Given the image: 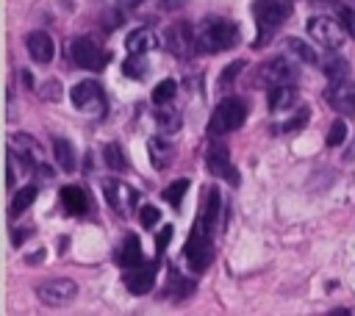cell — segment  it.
<instances>
[{
  "instance_id": "cell-1",
  "label": "cell",
  "mask_w": 355,
  "mask_h": 316,
  "mask_svg": "<svg viewBox=\"0 0 355 316\" xmlns=\"http://www.w3.org/2000/svg\"><path fill=\"white\" fill-rule=\"evenodd\" d=\"M239 44V28L225 17H205L197 25V50L200 53H222Z\"/></svg>"
},
{
  "instance_id": "cell-2",
  "label": "cell",
  "mask_w": 355,
  "mask_h": 316,
  "mask_svg": "<svg viewBox=\"0 0 355 316\" xmlns=\"http://www.w3.org/2000/svg\"><path fill=\"white\" fill-rule=\"evenodd\" d=\"M211 233H214V227L200 216L194 222L191 233H189L186 247H183V258H186L189 269L197 272V274L205 272L208 263H211V258H214V238H211Z\"/></svg>"
},
{
  "instance_id": "cell-3",
  "label": "cell",
  "mask_w": 355,
  "mask_h": 316,
  "mask_svg": "<svg viewBox=\"0 0 355 316\" xmlns=\"http://www.w3.org/2000/svg\"><path fill=\"white\" fill-rule=\"evenodd\" d=\"M252 14H255V25H258L255 47H263V44L275 36V30L286 22V17H288V3H286V0H255Z\"/></svg>"
},
{
  "instance_id": "cell-4",
  "label": "cell",
  "mask_w": 355,
  "mask_h": 316,
  "mask_svg": "<svg viewBox=\"0 0 355 316\" xmlns=\"http://www.w3.org/2000/svg\"><path fill=\"white\" fill-rule=\"evenodd\" d=\"M244 119H247V103L239 100V97H225V100L211 111L208 133H211V136H225V133L236 130L239 125H244Z\"/></svg>"
},
{
  "instance_id": "cell-5",
  "label": "cell",
  "mask_w": 355,
  "mask_h": 316,
  "mask_svg": "<svg viewBox=\"0 0 355 316\" xmlns=\"http://www.w3.org/2000/svg\"><path fill=\"white\" fill-rule=\"evenodd\" d=\"M69 55H72V61H75L80 69H92V72L103 69L105 61H108V53H105L94 39H89V36H78V39H72V44H69Z\"/></svg>"
},
{
  "instance_id": "cell-6",
  "label": "cell",
  "mask_w": 355,
  "mask_h": 316,
  "mask_svg": "<svg viewBox=\"0 0 355 316\" xmlns=\"http://www.w3.org/2000/svg\"><path fill=\"white\" fill-rule=\"evenodd\" d=\"M69 100L78 111H86V114H103L105 111V94H103V86L97 80H83V83L72 86Z\"/></svg>"
},
{
  "instance_id": "cell-7",
  "label": "cell",
  "mask_w": 355,
  "mask_h": 316,
  "mask_svg": "<svg viewBox=\"0 0 355 316\" xmlns=\"http://www.w3.org/2000/svg\"><path fill=\"white\" fill-rule=\"evenodd\" d=\"M78 294V286L75 280L69 277H53V280H44L39 288H36V297L50 305V308H61V305H69Z\"/></svg>"
},
{
  "instance_id": "cell-8",
  "label": "cell",
  "mask_w": 355,
  "mask_h": 316,
  "mask_svg": "<svg viewBox=\"0 0 355 316\" xmlns=\"http://www.w3.org/2000/svg\"><path fill=\"white\" fill-rule=\"evenodd\" d=\"M166 47L172 55L178 58H191L197 50V28H191L189 22H175L166 30Z\"/></svg>"
},
{
  "instance_id": "cell-9",
  "label": "cell",
  "mask_w": 355,
  "mask_h": 316,
  "mask_svg": "<svg viewBox=\"0 0 355 316\" xmlns=\"http://www.w3.org/2000/svg\"><path fill=\"white\" fill-rule=\"evenodd\" d=\"M308 36H313L322 47H330V50H336V47H341V42H344V25L341 22H336V19H330V17H313V19H308Z\"/></svg>"
},
{
  "instance_id": "cell-10",
  "label": "cell",
  "mask_w": 355,
  "mask_h": 316,
  "mask_svg": "<svg viewBox=\"0 0 355 316\" xmlns=\"http://www.w3.org/2000/svg\"><path fill=\"white\" fill-rule=\"evenodd\" d=\"M103 191H105V200L111 205V211H116L119 216H130L136 202H139V194L136 188H130L128 183L122 180H105L103 183Z\"/></svg>"
},
{
  "instance_id": "cell-11",
  "label": "cell",
  "mask_w": 355,
  "mask_h": 316,
  "mask_svg": "<svg viewBox=\"0 0 355 316\" xmlns=\"http://www.w3.org/2000/svg\"><path fill=\"white\" fill-rule=\"evenodd\" d=\"M297 75H300V69H297V64L291 61V55H288V58L277 55V58H272V61H266V64L261 67L258 80H261V83H269V86H283V83H291Z\"/></svg>"
},
{
  "instance_id": "cell-12",
  "label": "cell",
  "mask_w": 355,
  "mask_h": 316,
  "mask_svg": "<svg viewBox=\"0 0 355 316\" xmlns=\"http://www.w3.org/2000/svg\"><path fill=\"white\" fill-rule=\"evenodd\" d=\"M205 166H208L211 175L225 177V180H230V183H239V175H236V169H233V161H230V152H227L225 144L211 141V144L205 147Z\"/></svg>"
},
{
  "instance_id": "cell-13",
  "label": "cell",
  "mask_w": 355,
  "mask_h": 316,
  "mask_svg": "<svg viewBox=\"0 0 355 316\" xmlns=\"http://www.w3.org/2000/svg\"><path fill=\"white\" fill-rule=\"evenodd\" d=\"M324 97H327L330 108H336L338 114H355V80H349V78L330 80Z\"/></svg>"
},
{
  "instance_id": "cell-14",
  "label": "cell",
  "mask_w": 355,
  "mask_h": 316,
  "mask_svg": "<svg viewBox=\"0 0 355 316\" xmlns=\"http://www.w3.org/2000/svg\"><path fill=\"white\" fill-rule=\"evenodd\" d=\"M155 272H158V258L150 261V263H136L125 272V288L130 294H147L153 286H155Z\"/></svg>"
},
{
  "instance_id": "cell-15",
  "label": "cell",
  "mask_w": 355,
  "mask_h": 316,
  "mask_svg": "<svg viewBox=\"0 0 355 316\" xmlns=\"http://www.w3.org/2000/svg\"><path fill=\"white\" fill-rule=\"evenodd\" d=\"M25 47H28V53H31V58L36 61V64H50L53 61V39L44 33V30H33V33H28V39H25Z\"/></svg>"
},
{
  "instance_id": "cell-16",
  "label": "cell",
  "mask_w": 355,
  "mask_h": 316,
  "mask_svg": "<svg viewBox=\"0 0 355 316\" xmlns=\"http://www.w3.org/2000/svg\"><path fill=\"white\" fill-rule=\"evenodd\" d=\"M125 47L128 53H150L158 47V36L153 28H136L130 36H125Z\"/></svg>"
},
{
  "instance_id": "cell-17",
  "label": "cell",
  "mask_w": 355,
  "mask_h": 316,
  "mask_svg": "<svg viewBox=\"0 0 355 316\" xmlns=\"http://www.w3.org/2000/svg\"><path fill=\"white\" fill-rule=\"evenodd\" d=\"M61 202H64L67 213H72V216H80L89 208V197L80 186H64L61 188Z\"/></svg>"
},
{
  "instance_id": "cell-18",
  "label": "cell",
  "mask_w": 355,
  "mask_h": 316,
  "mask_svg": "<svg viewBox=\"0 0 355 316\" xmlns=\"http://www.w3.org/2000/svg\"><path fill=\"white\" fill-rule=\"evenodd\" d=\"M116 263L125 266V269L141 263V241H139V236H133V233L125 236V241H122L119 249H116Z\"/></svg>"
},
{
  "instance_id": "cell-19",
  "label": "cell",
  "mask_w": 355,
  "mask_h": 316,
  "mask_svg": "<svg viewBox=\"0 0 355 316\" xmlns=\"http://www.w3.org/2000/svg\"><path fill=\"white\" fill-rule=\"evenodd\" d=\"M297 103V89L291 83H283V86H272L269 91V105L272 111H283V108H291Z\"/></svg>"
},
{
  "instance_id": "cell-20",
  "label": "cell",
  "mask_w": 355,
  "mask_h": 316,
  "mask_svg": "<svg viewBox=\"0 0 355 316\" xmlns=\"http://www.w3.org/2000/svg\"><path fill=\"white\" fill-rule=\"evenodd\" d=\"M214 230H216V225H219V216H222V194L216 191V188H208V200H205V208H202V213H200Z\"/></svg>"
},
{
  "instance_id": "cell-21",
  "label": "cell",
  "mask_w": 355,
  "mask_h": 316,
  "mask_svg": "<svg viewBox=\"0 0 355 316\" xmlns=\"http://www.w3.org/2000/svg\"><path fill=\"white\" fill-rule=\"evenodd\" d=\"M53 152H55V161H58V166L61 169H67V172H72L75 169V150H72V144L67 141V139H53Z\"/></svg>"
},
{
  "instance_id": "cell-22",
  "label": "cell",
  "mask_w": 355,
  "mask_h": 316,
  "mask_svg": "<svg viewBox=\"0 0 355 316\" xmlns=\"http://www.w3.org/2000/svg\"><path fill=\"white\" fill-rule=\"evenodd\" d=\"M36 200V186H22L17 194H14V200H11V219H17L22 211H28V205Z\"/></svg>"
},
{
  "instance_id": "cell-23",
  "label": "cell",
  "mask_w": 355,
  "mask_h": 316,
  "mask_svg": "<svg viewBox=\"0 0 355 316\" xmlns=\"http://www.w3.org/2000/svg\"><path fill=\"white\" fill-rule=\"evenodd\" d=\"M150 161L155 164V166H166L169 164V158H172V147L166 144V141H161V139H150Z\"/></svg>"
},
{
  "instance_id": "cell-24",
  "label": "cell",
  "mask_w": 355,
  "mask_h": 316,
  "mask_svg": "<svg viewBox=\"0 0 355 316\" xmlns=\"http://www.w3.org/2000/svg\"><path fill=\"white\" fill-rule=\"evenodd\" d=\"M105 164H108V169H114V172H125L128 169V158H125V152H122V147L114 141V144H105Z\"/></svg>"
},
{
  "instance_id": "cell-25",
  "label": "cell",
  "mask_w": 355,
  "mask_h": 316,
  "mask_svg": "<svg viewBox=\"0 0 355 316\" xmlns=\"http://www.w3.org/2000/svg\"><path fill=\"white\" fill-rule=\"evenodd\" d=\"M175 94H178V83H175L172 78H166V80H161V83L153 89V103H155V105L172 103V100H175Z\"/></svg>"
},
{
  "instance_id": "cell-26",
  "label": "cell",
  "mask_w": 355,
  "mask_h": 316,
  "mask_svg": "<svg viewBox=\"0 0 355 316\" xmlns=\"http://www.w3.org/2000/svg\"><path fill=\"white\" fill-rule=\"evenodd\" d=\"M286 50H288L294 58L305 61V64H316V61H319V58H316V53H313L305 42H300V39H288V42H286Z\"/></svg>"
},
{
  "instance_id": "cell-27",
  "label": "cell",
  "mask_w": 355,
  "mask_h": 316,
  "mask_svg": "<svg viewBox=\"0 0 355 316\" xmlns=\"http://www.w3.org/2000/svg\"><path fill=\"white\" fill-rule=\"evenodd\" d=\"M122 72L128 78H141L147 72V61L141 58V53H130V58H125V64H122Z\"/></svg>"
},
{
  "instance_id": "cell-28",
  "label": "cell",
  "mask_w": 355,
  "mask_h": 316,
  "mask_svg": "<svg viewBox=\"0 0 355 316\" xmlns=\"http://www.w3.org/2000/svg\"><path fill=\"white\" fill-rule=\"evenodd\" d=\"M186 188H189V180L186 177H180V180H175V183H169L166 188H164V200L169 202V205H180V200H183V194H186Z\"/></svg>"
},
{
  "instance_id": "cell-29",
  "label": "cell",
  "mask_w": 355,
  "mask_h": 316,
  "mask_svg": "<svg viewBox=\"0 0 355 316\" xmlns=\"http://www.w3.org/2000/svg\"><path fill=\"white\" fill-rule=\"evenodd\" d=\"M347 69H349V64H347L344 58H330V61L324 64V72H327L330 80H336V78H347Z\"/></svg>"
},
{
  "instance_id": "cell-30",
  "label": "cell",
  "mask_w": 355,
  "mask_h": 316,
  "mask_svg": "<svg viewBox=\"0 0 355 316\" xmlns=\"http://www.w3.org/2000/svg\"><path fill=\"white\" fill-rule=\"evenodd\" d=\"M191 288H194V283H186L183 286V277L172 272V277H169V294H178V299H183L186 294H191Z\"/></svg>"
},
{
  "instance_id": "cell-31",
  "label": "cell",
  "mask_w": 355,
  "mask_h": 316,
  "mask_svg": "<svg viewBox=\"0 0 355 316\" xmlns=\"http://www.w3.org/2000/svg\"><path fill=\"white\" fill-rule=\"evenodd\" d=\"M344 136H347V125L341 119H336L333 128H330V133H327V147H338L344 141Z\"/></svg>"
},
{
  "instance_id": "cell-32",
  "label": "cell",
  "mask_w": 355,
  "mask_h": 316,
  "mask_svg": "<svg viewBox=\"0 0 355 316\" xmlns=\"http://www.w3.org/2000/svg\"><path fill=\"white\" fill-rule=\"evenodd\" d=\"M241 69H244V61H241V58H239V61H233V64H227V67L222 69V75H219V83H222V86L233 83V80H236V75H239Z\"/></svg>"
},
{
  "instance_id": "cell-33",
  "label": "cell",
  "mask_w": 355,
  "mask_h": 316,
  "mask_svg": "<svg viewBox=\"0 0 355 316\" xmlns=\"http://www.w3.org/2000/svg\"><path fill=\"white\" fill-rule=\"evenodd\" d=\"M158 219H161V211H158L155 205H144V208H141V216H139L141 227H153Z\"/></svg>"
},
{
  "instance_id": "cell-34",
  "label": "cell",
  "mask_w": 355,
  "mask_h": 316,
  "mask_svg": "<svg viewBox=\"0 0 355 316\" xmlns=\"http://www.w3.org/2000/svg\"><path fill=\"white\" fill-rule=\"evenodd\" d=\"M338 22L344 25V30H347L349 36H355V11H352V8H341V11H338Z\"/></svg>"
},
{
  "instance_id": "cell-35",
  "label": "cell",
  "mask_w": 355,
  "mask_h": 316,
  "mask_svg": "<svg viewBox=\"0 0 355 316\" xmlns=\"http://www.w3.org/2000/svg\"><path fill=\"white\" fill-rule=\"evenodd\" d=\"M158 122H161L166 130H178V128H180V116H178V114H166V111H158Z\"/></svg>"
},
{
  "instance_id": "cell-36",
  "label": "cell",
  "mask_w": 355,
  "mask_h": 316,
  "mask_svg": "<svg viewBox=\"0 0 355 316\" xmlns=\"http://www.w3.org/2000/svg\"><path fill=\"white\" fill-rule=\"evenodd\" d=\"M169 238H172V227L166 225V227H161L158 236H155V252H164L166 244H169Z\"/></svg>"
}]
</instances>
